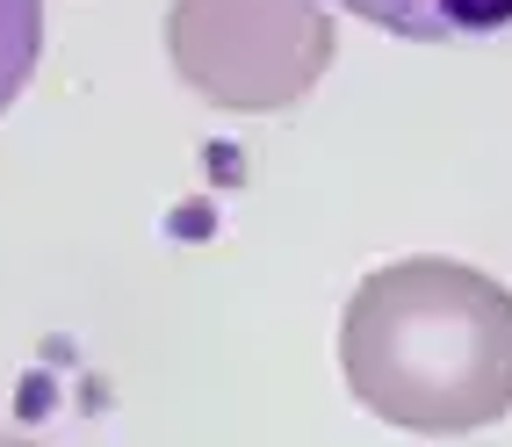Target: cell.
<instances>
[{
    "mask_svg": "<svg viewBox=\"0 0 512 447\" xmlns=\"http://www.w3.org/2000/svg\"><path fill=\"white\" fill-rule=\"evenodd\" d=\"M339 8L404 44H476L512 29V0H339Z\"/></svg>",
    "mask_w": 512,
    "mask_h": 447,
    "instance_id": "cell-1",
    "label": "cell"
},
{
    "mask_svg": "<svg viewBox=\"0 0 512 447\" xmlns=\"http://www.w3.org/2000/svg\"><path fill=\"white\" fill-rule=\"evenodd\" d=\"M44 58V0H0V109L29 87Z\"/></svg>",
    "mask_w": 512,
    "mask_h": 447,
    "instance_id": "cell-2",
    "label": "cell"
}]
</instances>
